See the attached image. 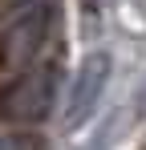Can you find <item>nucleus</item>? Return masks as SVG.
Masks as SVG:
<instances>
[{
    "mask_svg": "<svg viewBox=\"0 0 146 150\" xmlns=\"http://www.w3.org/2000/svg\"><path fill=\"white\" fill-rule=\"evenodd\" d=\"M110 77H114V57L106 49H94L81 57V65L73 73V85H69V98H65V130H81L94 118Z\"/></svg>",
    "mask_w": 146,
    "mask_h": 150,
    "instance_id": "obj_3",
    "label": "nucleus"
},
{
    "mask_svg": "<svg viewBox=\"0 0 146 150\" xmlns=\"http://www.w3.org/2000/svg\"><path fill=\"white\" fill-rule=\"evenodd\" d=\"M81 4H85V8H101L106 0H81Z\"/></svg>",
    "mask_w": 146,
    "mask_h": 150,
    "instance_id": "obj_7",
    "label": "nucleus"
},
{
    "mask_svg": "<svg viewBox=\"0 0 146 150\" xmlns=\"http://www.w3.org/2000/svg\"><path fill=\"white\" fill-rule=\"evenodd\" d=\"M138 110H146V77H142V89H138V101H134Z\"/></svg>",
    "mask_w": 146,
    "mask_h": 150,
    "instance_id": "obj_6",
    "label": "nucleus"
},
{
    "mask_svg": "<svg viewBox=\"0 0 146 150\" xmlns=\"http://www.w3.org/2000/svg\"><path fill=\"white\" fill-rule=\"evenodd\" d=\"M118 134H122V114L114 110V118H106V122L97 126V134L89 138V146H85V150H110V146H114V138H118Z\"/></svg>",
    "mask_w": 146,
    "mask_h": 150,
    "instance_id": "obj_4",
    "label": "nucleus"
},
{
    "mask_svg": "<svg viewBox=\"0 0 146 150\" xmlns=\"http://www.w3.org/2000/svg\"><path fill=\"white\" fill-rule=\"evenodd\" d=\"M45 37H49V8L37 4V0L21 4V8L4 21V28H0V61H4L8 69L33 65V57L41 53Z\"/></svg>",
    "mask_w": 146,
    "mask_h": 150,
    "instance_id": "obj_1",
    "label": "nucleus"
},
{
    "mask_svg": "<svg viewBox=\"0 0 146 150\" xmlns=\"http://www.w3.org/2000/svg\"><path fill=\"white\" fill-rule=\"evenodd\" d=\"M53 101H57V73L53 69H33V73H21L4 93H0V118L8 122H45L53 114Z\"/></svg>",
    "mask_w": 146,
    "mask_h": 150,
    "instance_id": "obj_2",
    "label": "nucleus"
},
{
    "mask_svg": "<svg viewBox=\"0 0 146 150\" xmlns=\"http://www.w3.org/2000/svg\"><path fill=\"white\" fill-rule=\"evenodd\" d=\"M0 150H24V142L12 138V134H0Z\"/></svg>",
    "mask_w": 146,
    "mask_h": 150,
    "instance_id": "obj_5",
    "label": "nucleus"
}]
</instances>
